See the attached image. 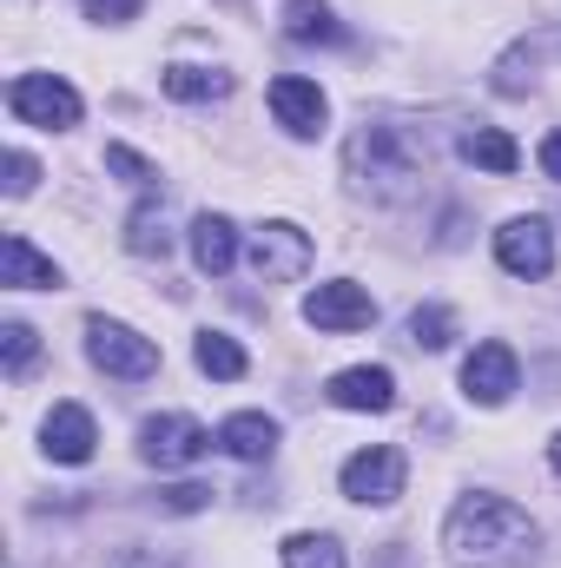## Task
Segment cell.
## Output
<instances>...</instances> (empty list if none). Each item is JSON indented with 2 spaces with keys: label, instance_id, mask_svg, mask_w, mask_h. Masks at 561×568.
Returning a JSON list of instances; mask_svg holds the SVG:
<instances>
[{
  "label": "cell",
  "instance_id": "obj_1",
  "mask_svg": "<svg viewBox=\"0 0 561 568\" xmlns=\"http://www.w3.org/2000/svg\"><path fill=\"white\" fill-rule=\"evenodd\" d=\"M442 549H449L456 568H529L536 549H542V529L509 496H462L449 509Z\"/></svg>",
  "mask_w": 561,
  "mask_h": 568
},
{
  "label": "cell",
  "instance_id": "obj_2",
  "mask_svg": "<svg viewBox=\"0 0 561 568\" xmlns=\"http://www.w3.org/2000/svg\"><path fill=\"white\" fill-rule=\"evenodd\" d=\"M344 165L357 192H370L377 205H410L429 179V140H417V126H397V120H364L344 145Z\"/></svg>",
  "mask_w": 561,
  "mask_h": 568
},
{
  "label": "cell",
  "instance_id": "obj_3",
  "mask_svg": "<svg viewBox=\"0 0 561 568\" xmlns=\"http://www.w3.org/2000/svg\"><path fill=\"white\" fill-rule=\"evenodd\" d=\"M86 357H93L106 377H120V384L159 377V344L140 337L133 324H113V317H86Z\"/></svg>",
  "mask_w": 561,
  "mask_h": 568
},
{
  "label": "cell",
  "instance_id": "obj_4",
  "mask_svg": "<svg viewBox=\"0 0 561 568\" xmlns=\"http://www.w3.org/2000/svg\"><path fill=\"white\" fill-rule=\"evenodd\" d=\"M7 106H13V120H27V126H40V133L80 126V93H73L67 80H53V73H20V80L7 87Z\"/></svg>",
  "mask_w": 561,
  "mask_h": 568
},
{
  "label": "cell",
  "instance_id": "obj_5",
  "mask_svg": "<svg viewBox=\"0 0 561 568\" xmlns=\"http://www.w3.org/2000/svg\"><path fill=\"white\" fill-rule=\"evenodd\" d=\"M310 258H317V245L290 219H272V225L252 232V278L258 284H297L310 272Z\"/></svg>",
  "mask_w": 561,
  "mask_h": 568
},
{
  "label": "cell",
  "instance_id": "obj_6",
  "mask_svg": "<svg viewBox=\"0 0 561 568\" xmlns=\"http://www.w3.org/2000/svg\"><path fill=\"white\" fill-rule=\"evenodd\" d=\"M404 483H410V463H404V449H390V443L357 449V456L344 463V496L364 503V509H390V503L404 496Z\"/></svg>",
  "mask_w": 561,
  "mask_h": 568
},
{
  "label": "cell",
  "instance_id": "obj_7",
  "mask_svg": "<svg viewBox=\"0 0 561 568\" xmlns=\"http://www.w3.org/2000/svg\"><path fill=\"white\" fill-rule=\"evenodd\" d=\"M496 258H502L509 278H549L555 272V232H549V219H509L496 232Z\"/></svg>",
  "mask_w": 561,
  "mask_h": 568
},
{
  "label": "cell",
  "instance_id": "obj_8",
  "mask_svg": "<svg viewBox=\"0 0 561 568\" xmlns=\"http://www.w3.org/2000/svg\"><path fill=\"white\" fill-rule=\"evenodd\" d=\"M516 384H522V364H516L509 344H476V351L462 357V397H469V404L496 410V404L516 397Z\"/></svg>",
  "mask_w": 561,
  "mask_h": 568
},
{
  "label": "cell",
  "instance_id": "obj_9",
  "mask_svg": "<svg viewBox=\"0 0 561 568\" xmlns=\"http://www.w3.org/2000/svg\"><path fill=\"white\" fill-rule=\"evenodd\" d=\"M212 449V429L192 424V417H152V424L140 429V456L152 463V469H192L198 456Z\"/></svg>",
  "mask_w": 561,
  "mask_h": 568
},
{
  "label": "cell",
  "instance_id": "obj_10",
  "mask_svg": "<svg viewBox=\"0 0 561 568\" xmlns=\"http://www.w3.org/2000/svg\"><path fill=\"white\" fill-rule=\"evenodd\" d=\"M304 324H317V331H364V324H377V297L364 291V284L337 278V284H317L310 297H304Z\"/></svg>",
  "mask_w": 561,
  "mask_h": 568
},
{
  "label": "cell",
  "instance_id": "obj_11",
  "mask_svg": "<svg viewBox=\"0 0 561 568\" xmlns=\"http://www.w3.org/2000/svg\"><path fill=\"white\" fill-rule=\"evenodd\" d=\"M272 113H278V126L290 133V140H317L324 120H330V100H324L317 80H304V73H278V80H272Z\"/></svg>",
  "mask_w": 561,
  "mask_h": 568
},
{
  "label": "cell",
  "instance_id": "obj_12",
  "mask_svg": "<svg viewBox=\"0 0 561 568\" xmlns=\"http://www.w3.org/2000/svg\"><path fill=\"white\" fill-rule=\"evenodd\" d=\"M93 443H100L93 410H80V404H53V410H47V424H40V449H47L53 463H86Z\"/></svg>",
  "mask_w": 561,
  "mask_h": 568
},
{
  "label": "cell",
  "instance_id": "obj_13",
  "mask_svg": "<svg viewBox=\"0 0 561 568\" xmlns=\"http://www.w3.org/2000/svg\"><path fill=\"white\" fill-rule=\"evenodd\" d=\"M324 397H330L337 410H390V404H397V377H390L384 364H357V371H337V377L324 384Z\"/></svg>",
  "mask_w": 561,
  "mask_h": 568
},
{
  "label": "cell",
  "instance_id": "obj_14",
  "mask_svg": "<svg viewBox=\"0 0 561 568\" xmlns=\"http://www.w3.org/2000/svg\"><path fill=\"white\" fill-rule=\"evenodd\" d=\"M192 265H198L205 278H225V272L238 265V225H232L225 212L192 219Z\"/></svg>",
  "mask_w": 561,
  "mask_h": 568
},
{
  "label": "cell",
  "instance_id": "obj_15",
  "mask_svg": "<svg viewBox=\"0 0 561 568\" xmlns=\"http://www.w3.org/2000/svg\"><path fill=\"white\" fill-rule=\"evenodd\" d=\"M218 449L238 456V463H272L278 456V424L265 410H238V417L218 424Z\"/></svg>",
  "mask_w": 561,
  "mask_h": 568
},
{
  "label": "cell",
  "instance_id": "obj_16",
  "mask_svg": "<svg viewBox=\"0 0 561 568\" xmlns=\"http://www.w3.org/2000/svg\"><path fill=\"white\" fill-rule=\"evenodd\" d=\"M0 278L13 284V291H53V284H60V265L40 258L20 232H7V239H0Z\"/></svg>",
  "mask_w": 561,
  "mask_h": 568
},
{
  "label": "cell",
  "instance_id": "obj_17",
  "mask_svg": "<svg viewBox=\"0 0 561 568\" xmlns=\"http://www.w3.org/2000/svg\"><path fill=\"white\" fill-rule=\"evenodd\" d=\"M284 40H297V47H344V27H337V13L324 7V0H284Z\"/></svg>",
  "mask_w": 561,
  "mask_h": 568
},
{
  "label": "cell",
  "instance_id": "obj_18",
  "mask_svg": "<svg viewBox=\"0 0 561 568\" xmlns=\"http://www.w3.org/2000/svg\"><path fill=\"white\" fill-rule=\"evenodd\" d=\"M462 159L482 165V172H496V179H509V172L522 165V145L509 140L502 126H469V133H462Z\"/></svg>",
  "mask_w": 561,
  "mask_h": 568
},
{
  "label": "cell",
  "instance_id": "obj_19",
  "mask_svg": "<svg viewBox=\"0 0 561 568\" xmlns=\"http://www.w3.org/2000/svg\"><path fill=\"white\" fill-rule=\"evenodd\" d=\"M126 252H133V258H165V252H172V219H165V199H145L140 212L126 219Z\"/></svg>",
  "mask_w": 561,
  "mask_h": 568
},
{
  "label": "cell",
  "instance_id": "obj_20",
  "mask_svg": "<svg viewBox=\"0 0 561 568\" xmlns=\"http://www.w3.org/2000/svg\"><path fill=\"white\" fill-rule=\"evenodd\" d=\"M165 93L185 100V106H212V100L232 93V73H218V67H165Z\"/></svg>",
  "mask_w": 561,
  "mask_h": 568
},
{
  "label": "cell",
  "instance_id": "obj_21",
  "mask_svg": "<svg viewBox=\"0 0 561 568\" xmlns=\"http://www.w3.org/2000/svg\"><path fill=\"white\" fill-rule=\"evenodd\" d=\"M192 357H198V371H205V377H218V384H238V377L252 371V357H245V351H238V337H225V331H198Z\"/></svg>",
  "mask_w": 561,
  "mask_h": 568
},
{
  "label": "cell",
  "instance_id": "obj_22",
  "mask_svg": "<svg viewBox=\"0 0 561 568\" xmlns=\"http://www.w3.org/2000/svg\"><path fill=\"white\" fill-rule=\"evenodd\" d=\"M536 53H542V40H516V53H502V67H496V93H529L536 87Z\"/></svg>",
  "mask_w": 561,
  "mask_h": 568
},
{
  "label": "cell",
  "instance_id": "obj_23",
  "mask_svg": "<svg viewBox=\"0 0 561 568\" xmlns=\"http://www.w3.org/2000/svg\"><path fill=\"white\" fill-rule=\"evenodd\" d=\"M284 568H344V549L330 536H284Z\"/></svg>",
  "mask_w": 561,
  "mask_h": 568
},
{
  "label": "cell",
  "instance_id": "obj_24",
  "mask_svg": "<svg viewBox=\"0 0 561 568\" xmlns=\"http://www.w3.org/2000/svg\"><path fill=\"white\" fill-rule=\"evenodd\" d=\"M0 357H7V377H27L33 371V357H40V337H33V324H0Z\"/></svg>",
  "mask_w": 561,
  "mask_h": 568
},
{
  "label": "cell",
  "instance_id": "obj_25",
  "mask_svg": "<svg viewBox=\"0 0 561 568\" xmlns=\"http://www.w3.org/2000/svg\"><path fill=\"white\" fill-rule=\"evenodd\" d=\"M449 337H456V317H449L442 304H417V311H410V344H417V351H442Z\"/></svg>",
  "mask_w": 561,
  "mask_h": 568
},
{
  "label": "cell",
  "instance_id": "obj_26",
  "mask_svg": "<svg viewBox=\"0 0 561 568\" xmlns=\"http://www.w3.org/2000/svg\"><path fill=\"white\" fill-rule=\"evenodd\" d=\"M152 503H159L165 516H198V509L212 503V489H205V483H178V489H159Z\"/></svg>",
  "mask_w": 561,
  "mask_h": 568
},
{
  "label": "cell",
  "instance_id": "obj_27",
  "mask_svg": "<svg viewBox=\"0 0 561 568\" xmlns=\"http://www.w3.org/2000/svg\"><path fill=\"white\" fill-rule=\"evenodd\" d=\"M106 172H120V179H133V185H152V179H159V165L140 159L133 145H106Z\"/></svg>",
  "mask_w": 561,
  "mask_h": 568
},
{
  "label": "cell",
  "instance_id": "obj_28",
  "mask_svg": "<svg viewBox=\"0 0 561 568\" xmlns=\"http://www.w3.org/2000/svg\"><path fill=\"white\" fill-rule=\"evenodd\" d=\"M33 179H40V165H33L27 152H7V199H27Z\"/></svg>",
  "mask_w": 561,
  "mask_h": 568
},
{
  "label": "cell",
  "instance_id": "obj_29",
  "mask_svg": "<svg viewBox=\"0 0 561 568\" xmlns=\"http://www.w3.org/2000/svg\"><path fill=\"white\" fill-rule=\"evenodd\" d=\"M86 7V20H133L145 0H80Z\"/></svg>",
  "mask_w": 561,
  "mask_h": 568
},
{
  "label": "cell",
  "instance_id": "obj_30",
  "mask_svg": "<svg viewBox=\"0 0 561 568\" xmlns=\"http://www.w3.org/2000/svg\"><path fill=\"white\" fill-rule=\"evenodd\" d=\"M106 568H178V562H172V556H159V549H120Z\"/></svg>",
  "mask_w": 561,
  "mask_h": 568
},
{
  "label": "cell",
  "instance_id": "obj_31",
  "mask_svg": "<svg viewBox=\"0 0 561 568\" xmlns=\"http://www.w3.org/2000/svg\"><path fill=\"white\" fill-rule=\"evenodd\" d=\"M542 172H549V179L561 185V126L549 133V140H542Z\"/></svg>",
  "mask_w": 561,
  "mask_h": 568
},
{
  "label": "cell",
  "instance_id": "obj_32",
  "mask_svg": "<svg viewBox=\"0 0 561 568\" xmlns=\"http://www.w3.org/2000/svg\"><path fill=\"white\" fill-rule=\"evenodd\" d=\"M549 463H555V476H561V436H555V443H549Z\"/></svg>",
  "mask_w": 561,
  "mask_h": 568
}]
</instances>
